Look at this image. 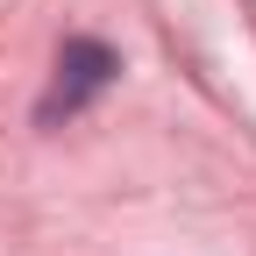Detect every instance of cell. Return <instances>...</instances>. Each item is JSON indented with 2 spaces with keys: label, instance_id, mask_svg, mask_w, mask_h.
<instances>
[{
  "label": "cell",
  "instance_id": "1",
  "mask_svg": "<svg viewBox=\"0 0 256 256\" xmlns=\"http://www.w3.org/2000/svg\"><path fill=\"white\" fill-rule=\"evenodd\" d=\"M121 72V57L107 50V43H64V57H57V92H50V100H43V121H57V114H78L86 100H92V92H100L107 78Z\"/></svg>",
  "mask_w": 256,
  "mask_h": 256
}]
</instances>
